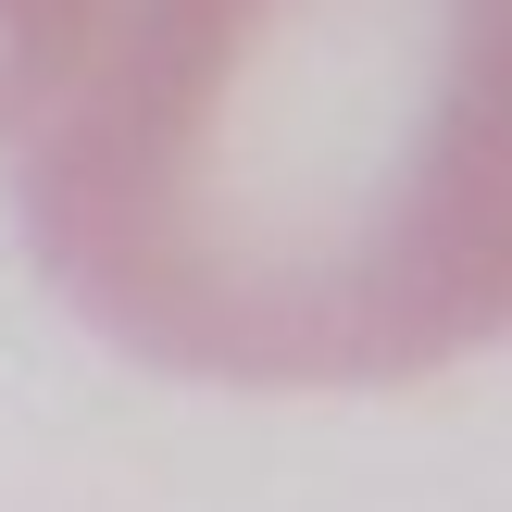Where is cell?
<instances>
[{
    "instance_id": "obj_1",
    "label": "cell",
    "mask_w": 512,
    "mask_h": 512,
    "mask_svg": "<svg viewBox=\"0 0 512 512\" xmlns=\"http://www.w3.org/2000/svg\"><path fill=\"white\" fill-rule=\"evenodd\" d=\"M50 100L25 238L138 363L400 388L512 338V0H125Z\"/></svg>"
},
{
    "instance_id": "obj_2",
    "label": "cell",
    "mask_w": 512,
    "mask_h": 512,
    "mask_svg": "<svg viewBox=\"0 0 512 512\" xmlns=\"http://www.w3.org/2000/svg\"><path fill=\"white\" fill-rule=\"evenodd\" d=\"M100 25H113V0H0V125L38 113V100L88 63Z\"/></svg>"
}]
</instances>
